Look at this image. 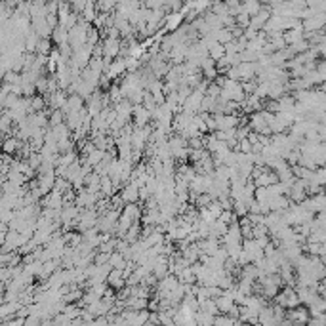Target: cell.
<instances>
[{
  "label": "cell",
  "instance_id": "1",
  "mask_svg": "<svg viewBox=\"0 0 326 326\" xmlns=\"http://www.w3.org/2000/svg\"><path fill=\"white\" fill-rule=\"evenodd\" d=\"M286 319L290 320L292 324H307V320H309V309L307 306H296L292 307V309H286Z\"/></svg>",
  "mask_w": 326,
  "mask_h": 326
},
{
  "label": "cell",
  "instance_id": "2",
  "mask_svg": "<svg viewBox=\"0 0 326 326\" xmlns=\"http://www.w3.org/2000/svg\"><path fill=\"white\" fill-rule=\"evenodd\" d=\"M101 48H103V57L105 59H115L120 54V38H111V36H105L101 42Z\"/></svg>",
  "mask_w": 326,
  "mask_h": 326
},
{
  "label": "cell",
  "instance_id": "3",
  "mask_svg": "<svg viewBox=\"0 0 326 326\" xmlns=\"http://www.w3.org/2000/svg\"><path fill=\"white\" fill-rule=\"evenodd\" d=\"M151 122V111H147L143 105H134L132 109V124L134 126H145Z\"/></svg>",
  "mask_w": 326,
  "mask_h": 326
},
{
  "label": "cell",
  "instance_id": "4",
  "mask_svg": "<svg viewBox=\"0 0 326 326\" xmlns=\"http://www.w3.org/2000/svg\"><path fill=\"white\" fill-rule=\"evenodd\" d=\"M118 194H120V199H122V202L124 204H128V202H139V197H138V187L134 185V183H124L122 187L118 189Z\"/></svg>",
  "mask_w": 326,
  "mask_h": 326
},
{
  "label": "cell",
  "instance_id": "5",
  "mask_svg": "<svg viewBox=\"0 0 326 326\" xmlns=\"http://www.w3.org/2000/svg\"><path fill=\"white\" fill-rule=\"evenodd\" d=\"M105 282H107V286H111L115 292L120 290V288L126 285L124 277H122V269H115V267H113V269L109 271V275H107V280H105Z\"/></svg>",
  "mask_w": 326,
  "mask_h": 326
},
{
  "label": "cell",
  "instance_id": "6",
  "mask_svg": "<svg viewBox=\"0 0 326 326\" xmlns=\"http://www.w3.org/2000/svg\"><path fill=\"white\" fill-rule=\"evenodd\" d=\"M21 143H23V139L15 138V136H6V138H2V151L6 155H15L19 151Z\"/></svg>",
  "mask_w": 326,
  "mask_h": 326
},
{
  "label": "cell",
  "instance_id": "7",
  "mask_svg": "<svg viewBox=\"0 0 326 326\" xmlns=\"http://www.w3.org/2000/svg\"><path fill=\"white\" fill-rule=\"evenodd\" d=\"M290 206V199L286 194H278V197H273L269 201V210L271 212H282Z\"/></svg>",
  "mask_w": 326,
  "mask_h": 326
},
{
  "label": "cell",
  "instance_id": "8",
  "mask_svg": "<svg viewBox=\"0 0 326 326\" xmlns=\"http://www.w3.org/2000/svg\"><path fill=\"white\" fill-rule=\"evenodd\" d=\"M50 38H52V42H54L56 46L69 44V42H67V38H69V36H67V29L61 27V25H56V27L52 29V36H50Z\"/></svg>",
  "mask_w": 326,
  "mask_h": 326
},
{
  "label": "cell",
  "instance_id": "9",
  "mask_svg": "<svg viewBox=\"0 0 326 326\" xmlns=\"http://www.w3.org/2000/svg\"><path fill=\"white\" fill-rule=\"evenodd\" d=\"M126 264H128V259H126L120 252H117V250H113L111 256H109V265L111 267H115V269H124Z\"/></svg>",
  "mask_w": 326,
  "mask_h": 326
},
{
  "label": "cell",
  "instance_id": "10",
  "mask_svg": "<svg viewBox=\"0 0 326 326\" xmlns=\"http://www.w3.org/2000/svg\"><path fill=\"white\" fill-rule=\"evenodd\" d=\"M223 56H225V46H223V44H220V42H214L212 46H208V57H212L214 61L222 59Z\"/></svg>",
  "mask_w": 326,
  "mask_h": 326
},
{
  "label": "cell",
  "instance_id": "11",
  "mask_svg": "<svg viewBox=\"0 0 326 326\" xmlns=\"http://www.w3.org/2000/svg\"><path fill=\"white\" fill-rule=\"evenodd\" d=\"M52 52V38H38L36 42L35 54H42V56H48Z\"/></svg>",
  "mask_w": 326,
  "mask_h": 326
},
{
  "label": "cell",
  "instance_id": "12",
  "mask_svg": "<svg viewBox=\"0 0 326 326\" xmlns=\"http://www.w3.org/2000/svg\"><path fill=\"white\" fill-rule=\"evenodd\" d=\"M105 157V151H101V149H94V151H90V153L86 155V160L90 162L92 166H97L101 160H103Z\"/></svg>",
  "mask_w": 326,
  "mask_h": 326
},
{
  "label": "cell",
  "instance_id": "13",
  "mask_svg": "<svg viewBox=\"0 0 326 326\" xmlns=\"http://www.w3.org/2000/svg\"><path fill=\"white\" fill-rule=\"evenodd\" d=\"M233 214L236 215V218H243V215L248 214V206L244 204L243 201H233Z\"/></svg>",
  "mask_w": 326,
  "mask_h": 326
},
{
  "label": "cell",
  "instance_id": "14",
  "mask_svg": "<svg viewBox=\"0 0 326 326\" xmlns=\"http://www.w3.org/2000/svg\"><path fill=\"white\" fill-rule=\"evenodd\" d=\"M67 187H71V183L65 178H61V176H56V180H54V191H59V193H63Z\"/></svg>",
  "mask_w": 326,
  "mask_h": 326
},
{
  "label": "cell",
  "instance_id": "15",
  "mask_svg": "<svg viewBox=\"0 0 326 326\" xmlns=\"http://www.w3.org/2000/svg\"><path fill=\"white\" fill-rule=\"evenodd\" d=\"M236 151L238 153H252V143H250L248 139L243 138V139H238V145H236Z\"/></svg>",
  "mask_w": 326,
  "mask_h": 326
},
{
  "label": "cell",
  "instance_id": "16",
  "mask_svg": "<svg viewBox=\"0 0 326 326\" xmlns=\"http://www.w3.org/2000/svg\"><path fill=\"white\" fill-rule=\"evenodd\" d=\"M206 208H208V212L214 215V218H218V215L222 214V206H220V202L215 201V199L214 201H210V204L206 206Z\"/></svg>",
  "mask_w": 326,
  "mask_h": 326
}]
</instances>
